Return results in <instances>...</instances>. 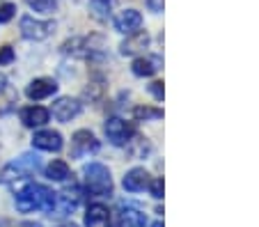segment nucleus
Wrapping results in <instances>:
<instances>
[{
  "label": "nucleus",
  "mask_w": 259,
  "mask_h": 227,
  "mask_svg": "<svg viewBox=\"0 0 259 227\" xmlns=\"http://www.w3.org/2000/svg\"><path fill=\"white\" fill-rule=\"evenodd\" d=\"M119 225L122 227H145L147 225V216L138 209H124L119 213Z\"/></svg>",
  "instance_id": "6ab92c4d"
},
{
  "label": "nucleus",
  "mask_w": 259,
  "mask_h": 227,
  "mask_svg": "<svg viewBox=\"0 0 259 227\" xmlns=\"http://www.w3.org/2000/svg\"><path fill=\"white\" fill-rule=\"evenodd\" d=\"M99 147H101V145L94 138L92 131L80 128L71 138V158H88V156H92V154H97Z\"/></svg>",
  "instance_id": "39448f33"
},
{
  "label": "nucleus",
  "mask_w": 259,
  "mask_h": 227,
  "mask_svg": "<svg viewBox=\"0 0 259 227\" xmlns=\"http://www.w3.org/2000/svg\"><path fill=\"white\" fill-rule=\"evenodd\" d=\"M25 5L39 14H53L58 10V0H25Z\"/></svg>",
  "instance_id": "aec40b11"
},
{
  "label": "nucleus",
  "mask_w": 259,
  "mask_h": 227,
  "mask_svg": "<svg viewBox=\"0 0 259 227\" xmlns=\"http://www.w3.org/2000/svg\"><path fill=\"white\" fill-rule=\"evenodd\" d=\"M55 195L51 188L41 186V184H28L25 188H21L16 193L14 204L21 213H32V211H46L51 213L55 207Z\"/></svg>",
  "instance_id": "f257e3e1"
},
{
  "label": "nucleus",
  "mask_w": 259,
  "mask_h": 227,
  "mask_svg": "<svg viewBox=\"0 0 259 227\" xmlns=\"http://www.w3.org/2000/svg\"><path fill=\"white\" fill-rule=\"evenodd\" d=\"M136 117L138 119H161L163 117V110L161 108H149V106H140V108H136Z\"/></svg>",
  "instance_id": "4be33fe9"
},
{
  "label": "nucleus",
  "mask_w": 259,
  "mask_h": 227,
  "mask_svg": "<svg viewBox=\"0 0 259 227\" xmlns=\"http://www.w3.org/2000/svg\"><path fill=\"white\" fill-rule=\"evenodd\" d=\"M149 179L152 177H149V172H147L145 168H131L124 174L122 186H124V191H128V193H140L149 186Z\"/></svg>",
  "instance_id": "9d476101"
},
{
  "label": "nucleus",
  "mask_w": 259,
  "mask_h": 227,
  "mask_svg": "<svg viewBox=\"0 0 259 227\" xmlns=\"http://www.w3.org/2000/svg\"><path fill=\"white\" fill-rule=\"evenodd\" d=\"M110 222V211L103 204H90L85 213V227H106Z\"/></svg>",
  "instance_id": "f3484780"
},
{
  "label": "nucleus",
  "mask_w": 259,
  "mask_h": 227,
  "mask_svg": "<svg viewBox=\"0 0 259 227\" xmlns=\"http://www.w3.org/2000/svg\"><path fill=\"white\" fill-rule=\"evenodd\" d=\"M16 14V5L14 3H5V5H0V23H10Z\"/></svg>",
  "instance_id": "5701e85b"
},
{
  "label": "nucleus",
  "mask_w": 259,
  "mask_h": 227,
  "mask_svg": "<svg viewBox=\"0 0 259 227\" xmlns=\"http://www.w3.org/2000/svg\"><path fill=\"white\" fill-rule=\"evenodd\" d=\"M55 92H58V83H55L53 78H34L32 83L28 85V89H25L30 101L49 99V97H53Z\"/></svg>",
  "instance_id": "6e6552de"
},
{
  "label": "nucleus",
  "mask_w": 259,
  "mask_h": 227,
  "mask_svg": "<svg viewBox=\"0 0 259 227\" xmlns=\"http://www.w3.org/2000/svg\"><path fill=\"white\" fill-rule=\"evenodd\" d=\"M80 110H83V106H80L78 99H71V97H60L58 101L53 104V117L58 119V122H71L73 117H78Z\"/></svg>",
  "instance_id": "0eeeda50"
},
{
  "label": "nucleus",
  "mask_w": 259,
  "mask_h": 227,
  "mask_svg": "<svg viewBox=\"0 0 259 227\" xmlns=\"http://www.w3.org/2000/svg\"><path fill=\"white\" fill-rule=\"evenodd\" d=\"M142 28V14L138 10H124L115 16V30L122 35H131Z\"/></svg>",
  "instance_id": "1a4fd4ad"
},
{
  "label": "nucleus",
  "mask_w": 259,
  "mask_h": 227,
  "mask_svg": "<svg viewBox=\"0 0 259 227\" xmlns=\"http://www.w3.org/2000/svg\"><path fill=\"white\" fill-rule=\"evenodd\" d=\"M14 62V49L12 46H3L0 49V64H10Z\"/></svg>",
  "instance_id": "a878e982"
},
{
  "label": "nucleus",
  "mask_w": 259,
  "mask_h": 227,
  "mask_svg": "<svg viewBox=\"0 0 259 227\" xmlns=\"http://www.w3.org/2000/svg\"><path fill=\"white\" fill-rule=\"evenodd\" d=\"M149 92L154 94V99L156 101H163V97H165V87H163L161 80H154V83L149 85Z\"/></svg>",
  "instance_id": "393cba45"
},
{
  "label": "nucleus",
  "mask_w": 259,
  "mask_h": 227,
  "mask_svg": "<svg viewBox=\"0 0 259 227\" xmlns=\"http://www.w3.org/2000/svg\"><path fill=\"white\" fill-rule=\"evenodd\" d=\"M113 5H115V0H90V7H92V12L99 19H108Z\"/></svg>",
  "instance_id": "412c9836"
},
{
  "label": "nucleus",
  "mask_w": 259,
  "mask_h": 227,
  "mask_svg": "<svg viewBox=\"0 0 259 227\" xmlns=\"http://www.w3.org/2000/svg\"><path fill=\"white\" fill-rule=\"evenodd\" d=\"M149 46V35H147L145 30H136L131 35H126V39L122 41L119 46V53L122 55H138Z\"/></svg>",
  "instance_id": "9b49d317"
},
{
  "label": "nucleus",
  "mask_w": 259,
  "mask_h": 227,
  "mask_svg": "<svg viewBox=\"0 0 259 227\" xmlns=\"http://www.w3.org/2000/svg\"><path fill=\"white\" fill-rule=\"evenodd\" d=\"M131 69H133V74L140 76V78H149V76H154L158 69H161V58H149V55L136 58Z\"/></svg>",
  "instance_id": "2eb2a0df"
},
{
  "label": "nucleus",
  "mask_w": 259,
  "mask_h": 227,
  "mask_svg": "<svg viewBox=\"0 0 259 227\" xmlns=\"http://www.w3.org/2000/svg\"><path fill=\"white\" fill-rule=\"evenodd\" d=\"M83 174L85 186L94 198H110L113 195V177L103 163H88L83 168Z\"/></svg>",
  "instance_id": "f03ea898"
},
{
  "label": "nucleus",
  "mask_w": 259,
  "mask_h": 227,
  "mask_svg": "<svg viewBox=\"0 0 259 227\" xmlns=\"http://www.w3.org/2000/svg\"><path fill=\"white\" fill-rule=\"evenodd\" d=\"M51 119V110H46L44 106H28L21 110V122L28 128H39L44 124H49Z\"/></svg>",
  "instance_id": "f8f14e48"
},
{
  "label": "nucleus",
  "mask_w": 259,
  "mask_h": 227,
  "mask_svg": "<svg viewBox=\"0 0 259 227\" xmlns=\"http://www.w3.org/2000/svg\"><path fill=\"white\" fill-rule=\"evenodd\" d=\"M103 133H106V138L110 145L124 147V145L133 138V126L128 122H124L122 117H110L106 124H103Z\"/></svg>",
  "instance_id": "20e7f679"
},
{
  "label": "nucleus",
  "mask_w": 259,
  "mask_h": 227,
  "mask_svg": "<svg viewBox=\"0 0 259 227\" xmlns=\"http://www.w3.org/2000/svg\"><path fill=\"white\" fill-rule=\"evenodd\" d=\"M16 99H19V94L12 89L10 80L5 76H0V115L12 113L16 106Z\"/></svg>",
  "instance_id": "4468645a"
},
{
  "label": "nucleus",
  "mask_w": 259,
  "mask_h": 227,
  "mask_svg": "<svg viewBox=\"0 0 259 227\" xmlns=\"http://www.w3.org/2000/svg\"><path fill=\"white\" fill-rule=\"evenodd\" d=\"M147 5H149V10L152 12H163V0H147Z\"/></svg>",
  "instance_id": "bb28decb"
},
{
  "label": "nucleus",
  "mask_w": 259,
  "mask_h": 227,
  "mask_svg": "<svg viewBox=\"0 0 259 227\" xmlns=\"http://www.w3.org/2000/svg\"><path fill=\"white\" fill-rule=\"evenodd\" d=\"M32 147L41 149V152H60L64 147V140L60 131H53V128H44V131H37L32 135Z\"/></svg>",
  "instance_id": "423d86ee"
},
{
  "label": "nucleus",
  "mask_w": 259,
  "mask_h": 227,
  "mask_svg": "<svg viewBox=\"0 0 259 227\" xmlns=\"http://www.w3.org/2000/svg\"><path fill=\"white\" fill-rule=\"evenodd\" d=\"M152 227H163V222H161V220H156V222H154Z\"/></svg>",
  "instance_id": "c85d7f7f"
},
{
  "label": "nucleus",
  "mask_w": 259,
  "mask_h": 227,
  "mask_svg": "<svg viewBox=\"0 0 259 227\" xmlns=\"http://www.w3.org/2000/svg\"><path fill=\"white\" fill-rule=\"evenodd\" d=\"M46 177L51 181H69L71 179V168H69L67 161L55 158L53 163H49V168H46Z\"/></svg>",
  "instance_id": "a211bd4d"
},
{
  "label": "nucleus",
  "mask_w": 259,
  "mask_h": 227,
  "mask_svg": "<svg viewBox=\"0 0 259 227\" xmlns=\"http://www.w3.org/2000/svg\"><path fill=\"white\" fill-rule=\"evenodd\" d=\"M58 227H78V225H73V222H64V225H58Z\"/></svg>",
  "instance_id": "cd10ccee"
},
{
  "label": "nucleus",
  "mask_w": 259,
  "mask_h": 227,
  "mask_svg": "<svg viewBox=\"0 0 259 227\" xmlns=\"http://www.w3.org/2000/svg\"><path fill=\"white\" fill-rule=\"evenodd\" d=\"M55 23L53 21H39L32 16H23L21 19V35L30 41H44L53 35Z\"/></svg>",
  "instance_id": "7ed1b4c3"
},
{
  "label": "nucleus",
  "mask_w": 259,
  "mask_h": 227,
  "mask_svg": "<svg viewBox=\"0 0 259 227\" xmlns=\"http://www.w3.org/2000/svg\"><path fill=\"white\" fill-rule=\"evenodd\" d=\"M76 207H78V198H76V195H71V193H58V195H55V207H53V211H51V216L67 218L76 211Z\"/></svg>",
  "instance_id": "ddd939ff"
},
{
  "label": "nucleus",
  "mask_w": 259,
  "mask_h": 227,
  "mask_svg": "<svg viewBox=\"0 0 259 227\" xmlns=\"http://www.w3.org/2000/svg\"><path fill=\"white\" fill-rule=\"evenodd\" d=\"M149 191H152V195L156 200H161L163 198V191H165V186H163V179L161 177H156V179H149Z\"/></svg>",
  "instance_id": "b1692460"
},
{
  "label": "nucleus",
  "mask_w": 259,
  "mask_h": 227,
  "mask_svg": "<svg viewBox=\"0 0 259 227\" xmlns=\"http://www.w3.org/2000/svg\"><path fill=\"white\" fill-rule=\"evenodd\" d=\"M12 165H14L16 170H19L23 177H28V174H34L41 170V158L37 156V154H21L16 161H12Z\"/></svg>",
  "instance_id": "dca6fc26"
}]
</instances>
